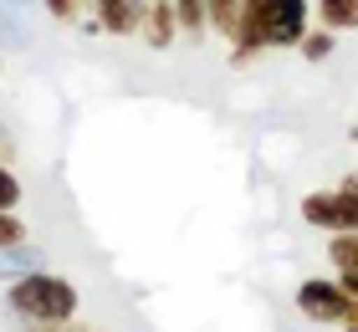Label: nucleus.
Returning <instances> with one entry per match:
<instances>
[{"label":"nucleus","instance_id":"f257e3e1","mask_svg":"<svg viewBox=\"0 0 358 332\" xmlns=\"http://www.w3.org/2000/svg\"><path fill=\"white\" fill-rule=\"evenodd\" d=\"M6 307L36 327H62L77 317V287L57 271H26L6 287Z\"/></svg>","mask_w":358,"mask_h":332},{"label":"nucleus","instance_id":"f03ea898","mask_svg":"<svg viewBox=\"0 0 358 332\" xmlns=\"http://www.w3.org/2000/svg\"><path fill=\"white\" fill-rule=\"evenodd\" d=\"M302 220L328 230V236H348V230H358V179H348V185L338 189H317L302 199Z\"/></svg>","mask_w":358,"mask_h":332},{"label":"nucleus","instance_id":"7ed1b4c3","mask_svg":"<svg viewBox=\"0 0 358 332\" xmlns=\"http://www.w3.org/2000/svg\"><path fill=\"white\" fill-rule=\"evenodd\" d=\"M353 302H358V296H348L338 276H313V281H302V287H297L302 317H313V322H322V327H343L348 312H353Z\"/></svg>","mask_w":358,"mask_h":332},{"label":"nucleus","instance_id":"20e7f679","mask_svg":"<svg viewBox=\"0 0 358 332\" xmlns=\"http://www.w3.org/2000/svg\"><path fill=\"white\" fill-rule=\"evenodd\" d=\"M313 0H266V46H302L313 26Z\"/></svg>","mask_w":358,"mask_h":332},{"label":"nucleus","instance_id":"39448f33","mask_svg":"<svg viewBox=\"0 0 358 332\" xmlns=\"http://www.w3.org/2000/svg\"><path fill=\"white\" fill-rule=\"evenodd\" d=\"M231 46H236V62H251L266 46V0H241V6H236Z\"/></svg>","mask_w":358,"mask_h":332},{"label":"nucleus","instance_id":"423d86ee","mask_svg":"<svg viewBox=\"0 0 358 332\" xmlns=\"http://www.w3.org/2000/svg\"><path fill=\"white\" fill-rule=\"evenodd\" d=\"M138 36L149 46H174V36H179L174 0H138Z\"/></svg>","mask_w":358,"mask_h":332},{"label":"nucleus","instance_id":"0eeeda50","mask_svg":"<svg viewBox=\"0 0 358 332\" xmlns=\"http://www.w3.org/2000/svg\"><path fill=\"white\" fill-rule=\"evenodd\" d=\"M92 15L108 36H134L138 31V0H92Z\"/></svg>","mask_w":358,"mask_h":332},{"label":"nucleus","instance_id":"6e6552de","mask_svg":"<svg viewBox=\"0 0 358 332\" xmlns=\"http://www.w3.org/2000/svg\"><path fill=\"white\" fill-rule=\"evenodd\" d=\"M328 261H333L338 281H343V291L358 296V230H348V236H333V240H328Z\"/></svg>","mask_w":358,"mask_h":332},{"label":"nucleus","instance_id":"1a4fd4ad","mask_svg":"<svg viewBox=\"0 0 358 332\" xmlns=\"http://www.w3.org/2000/svg\"><path fill=\"white\" fill-rule=\"evenodd\" d=\"M317 15L328 31H353L358 26V0H317Z\"/></svg>","mask_w":358,"mask_h":332},{"label":"nucleus","instance_id":"9d476101","mask_svg":"<svg viewBox=\"0 0 358 332\" xmlns=\"http://www.w3.org/2000/svg\"><path fill=\"white\" fill-rule=\"evenodd\" d=\"M174 21L185 36H205L210 21H205V0H174Z\"/></svg>","mask_w":358,"mask_h":332},{"label":"nucleus","instance_id":"9b49d317","mask_svg":"<svg viewBox=\"0 0 358 332\" xmlns=\"http://www.w3.org/2000/svg\"><path fill=\"white\" fill-rule=\"evenodd\" d=\"M236 6L241 0H205V21H210V31H220L225 41H231V31H236Z\"/></svg>","mask_w":358,"mask_h":332},{"label":"nucleus","instance_id":"f8f14e48","mask_svg":"<svg viewBox=\"0 0 358 332\" xmlns=\"http://www.w3.org/2000/svg\"><path fill=\"white\" fill-rule=\"evenodd\" d=\"M333 46H338V36H333L328 26H322V31H307L297 52H302V62H328V57H333Z\"/></svg>","mask_w":358,"mask_h":332},{"label":"nucleus","instance_id":"ddd939ff","mask_svg":"<svg viewBox=\"0 0 358 332\" xmlns=\"http://www.w3.org/2000/svg\"><path fill=\"white\" fill-rule=\"evenodd\" d=\"M10 245H26V225L15 210H0V251H10Z\"/></svg>","mask_w":358,"mask_h":332},{"label":"nucleus","instance_id":"4468645a","mask_svg":"<svg viewBox=\"0 0 358 332\" xmlns=\"http://www.w3.org/2000/svg\"><path fill=\"white\" fill-rule=\"evenodd\" d=\"M15 205H21V179L0 164V210H15Z\"/></svg>","mask_w":358,"mask_h":332},{"label":"nucleus","instance_id":"2eb2a0df","mask_svg":"<svg viewBox=\"0 0 358 332\" xmlns=\"http://www.w3.org/2000/svg\"><path fill=\"white\" fill-rule=\"evenodd\" d=\"M46 10H52L57 21H72V15H77V0H46Z\"/></svg>","mask_w":358,"mask_h":332},{"label":"nucleus","instance_id":"dca6fc26","mask_svg":"<svg viewBox=\"0 0 358 332\" xmlns=\"http://www.w3.org/2000/svg\"><path fill=\"white\" fill-rule=\"evenodd\" d=\"M343 332H358V302H353V312H348V322H343Z\"/></svg>","mask_w":358,"mask_h":332},{"label":"nucleus","instance_id":"f3484780","mask_svg":"<svg viewBox=\"0 0 358 332\" xmlns=\"http://www.w3.org/2000/svg\"><path fill=\"white\" fill-rule=\"evenodd\" d=\"M348 138H353V143H358V128H353V133H348Z\"/></svg>","mask_w":358,"mask_h":332},{"label":"nucleus","instance_id":"a211bd4d","mask_svg":"<svg viewBox=\"0 0 358 332\" xmlns=\"http://www.w3.org/2000/svg\"><path fill=\"white\" fill-rule=\"evenodd\" d=\"M77 6H92V0H77Z\"/></svg>","mask_w":358,"mask_h":332},{"label":"nucleus","instance_id":"6ab92c4d","mask_svg":"<svg viewBox=\"0 0 358 332\" xmlns=\"http://www.w3.org/2000/svg\"><path fill=\"white\" fill-rule=\"evenodd\" d=\"M46 332H52V327H46Z\"/></svg>","mask_w":358,"mask_h":332}]
</instances>
